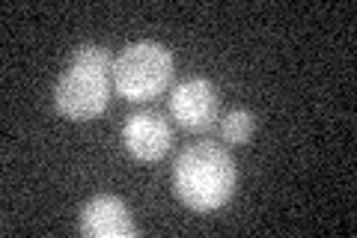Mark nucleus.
I'll list each match as a JSON object with an SVG mask.
<instances>
[{"label":"nucleus","mask_w":357,"mask_h":238,"mask_svg":"<svg viewBox=\"0 0 357 238\" xmlns=\"http://www.w3.org/2000/svg\"><path fill=\"white\" fill-rule=\"evenodd\" d=\"M236 161L215 140L191 143L173 164V191L194 211H218L236 194Z\"/></svg>","instance_id":"nucleus-1"},{"label":"nucleus","mask_w":357,"mask_h":238,"mask_svg":"<svg viewBox=\"0 0 357 238\" xmlns=\"http://www.w3.org/2000/svg\"><path fill=\"white\" fill-rule=\"evenodd\" d=\"M114 57L105 45L81 42L69 57L66 72L54 84V107L63 119L89 122L98 119L110 105Z\"/></svg>","instance_id":"nucleus-2"},{"label":"nucleus","mask_w":357,"mask_h":238,"mask_svg":"<svg viewBox=\"0 0 357 238\" xmlns=\"http://www.w3.org/2000/svg\"><path fill=\"white\" fill-rule=\"evenodd\" d=\"M256 134V113L248 107H232L220 119V137L229 146H244Z\"/></svg>","instance_id":"nucleus-7"},{"label":"nucleus","mask_w":357,"mask_h":238,"mask_svg":"<svg viewBox=\"0 0 357 238\" xmlns=\"http://www.w3.org/2000/svg\"><path fill=\"white\" fill-rule=\"evenodd\" d=\"M173 143V128L164 119V113L143 107L131 113L122 122V146L137 158V161H158L167 155Z\"/></svg>","instance_id":"nucleus-5"},{"label":"nucleus","mask_w":357,"mask_h":238,"mask_svg":"<svg viewBox=\"0 0 357 238\" xmlns=\"http://www.w3.org/2000/svg\"><path fill=\"white\" fill-rule=\"evenodd\" d=\"M220 98L208 77H185L170 89V113L178 128L208 131L218 119Z\"/></svg>","instance_id":"nucleus-4"},{"label":"nucleus","mask_w":357,"mask_h":238,"mask_svg":"<svg viewBox=\"0 0 357 238\" xmlns=\"http://www.w3.org/2000/svg\"><path fill=\"white\" fill-rule=\"evenodd\" d=\"M77 226L86 238H134L140 232L131 209L114 194H98L86 200Z\"/></svg>","instance_id":"nucleus-6"},{"label":"nucleus","mask_w":357,"mask_h":238,"mask_svg":"<svg viewBox=\"0 0 357 238\" xmlns=\"http://www.w3.org/2000/svg\"><path fill=\"white\" fill-rule=\"evenodd\" d=\"M173 54L155 39H137L114 57V89L126 101H152L173 81Z\"/></svg>","instance_id":"nucleus-3"}]
</instances>
